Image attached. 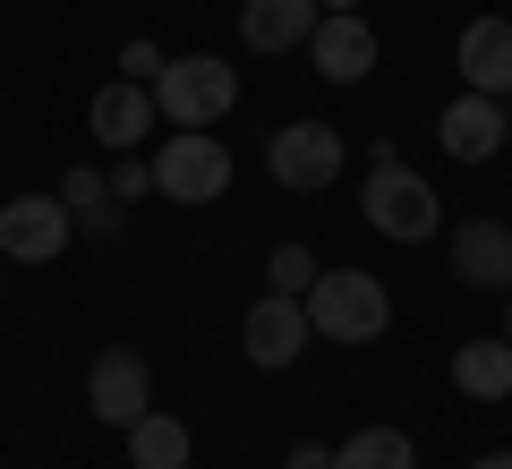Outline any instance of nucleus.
Returning <instances> with one entry per match:
<instances>
[{
    "mask_svg": "<svg viewBox=\"0 0 512 469\" xmlns=\"http://www.w3.org/2000/svg\"><path fill=\"white\" fill-rule=\"evenodd\" d=\"M154 188H163L171 205H214L222 188H231V145L205 137V128L163 137V145H154Z\"/></svg>",
    "mask_w": 512,
    "mask_h": 469,
    "instance_id": "5",
    "label": "nucleus"
},
{
    "mask_svg": "<svg viewBox=\"0 0 512 469\" xmlns=\"http://www.w3.org/2000/svg\"><path fill=\"white\" fill-rule=\"evenodd\" d=\"M60 205H69V214H77V231H94V239H111V231H120V197H111V180H103V171H86V163H77L69 180H60Z\"/></svg>",
    "mask_w": 512,
    "mask_h": 469,
    "instance_id": "17",
    "label": "nucleus"
},
{
    "mask_svg": "<svg viewBox=\"0 0 512 469\" xmlns=\"http://www.w3.org/2000/svg\"><path fill=\"white\" fill-rule=\"evenodd\" d=\"M504 137H512L504 94H470V86H461L453 103H444V120H436V145L453 154V163H487V154H495Z\"/></svg>",
    "mask_w": 512,
    "mask_h": 469,
    "instance_id": "8",
    "label": "nucleus"
},
{
    "mask_svg": "<svg viewBox=\"0 0 512 469\" xmlns=\"http://www.w3.org/2000/svg\"><path fill=\"white\" fill-rule=\"evenodd\" d=\"M333 469H419V444H410L402 427H359L333 452Z\"/></svg>",
    "mask_w": 512,
    "mask_h": 469,
    "instance_id": "18",
    "label": "nucleus"
},
{
    "mask_svg": "<svg viewBox=\"0 0 512 469\" xmlns=\"http://www.w3.org/2000/svg\"><path fill=\"white\" fill-rule=\"evenodd\" d=\"M316 273H325V265H316V256L299 248V239H282V248L265 256V282H274V290H291V299H308V282H316Z\"/></svg>",
    "mask_w": 512,
    "mask_h": 469,
    "instance_id": "19",
    "label": "nucleus"
},
{
    "mask_svg": "<svg viewBox=\"0 0 512 469\" xmlns=\"http://www.w3.org/2000/svg\"><path fill=\"white\" fill-rule=\"evenodd\" d=\"M231 103H239V77H231V60H214V52L163 60V77H154V111H163L171 128H214Z\"/></svg>",
    "mask_w": 512,
    "mask_h": 469,
    "instance_id": "3",
    "label": "nucleus"
},
{
    "mask_svg": "<svg viewBox=\"0 0 512 469\" xmlns=\"http://www.w3.org/2000/svg\"><path fill=\"white\" fill-rule=\"evenodd\" d=\"M308 325H316V342H384L393 290L376 273H359V265H325L308 282Z\"/></svg>",
    "mask_w": 512,
    "mask_h": 469,
    "instance_id": "2",
    "label": "nucleus"
},
{
    "mask_svg": "<svg viewBox=\"0 0 512 469\" xmlns=\"http://www.w3.org/2000/svg\"><path fill=\"white\" fill-rule=\"evenodd\" d=\"M461 86L470 94H512V18H470L461 26Z\"/></svg>",
    "mask_w": 512,
    "mask_h": 469,
    "instance_id": "12",
    "label": "nucleus"
},
{
    "mask_svg": "<svg viewBox=\"0 0 512 469\" xmlns=\"http://www.w3.org/2000/svg\"><path fill=\"white\" fill-rule=\"evenodd\" d=\"M308 60H316V77H325V86H359V77L376 69V26H367L359 9H333V18H316Z\"/></svg>",
    "mask_w": 512,
    "mask_h": 469,
    "instance_id": "9",
    "label": "nucleus"
},
{
    "mask_svg": "<svg viewBox=\"0 0 512 469\" xmlns=\"http://www.w3.org/2000/svg\"><path fill=\"white\" fill-rule=\"evenodd\" d=\"M308 342H316L308 299H291V290H265V299L248 307V359H256V367H291Z\"/></svg>",
    "mask_w": 512,
    "mask_h": 469,
    "instance_id": "10",
    "label": "nucleus"
},
{
    "mask_svg": "<svg viewBox=\"0 0 512 469\" xmlns=\"http://www.w3.org/2000/svg\"><path fill=\"white\" fill-rule=\"evenodd\" d=\"M359 205H367V231L402 239V248H419V239H436V231H444V205H436V188H427L419 171H410L402 154H393V145H376V163H367Z\"/></svg>",
    "mask_w": 512,
    "mask_h": 469,
    "instance_id": "1",
    "label": "nucleus"
},
{
    "mask_svg": "<svg viewBox=\"0 0 512 469\" xmlns=\"http://www.w3.org/2000/svg\"><path fill=\"white\" fill-rule=\"evenodd\" d=\"M103 180H111V197L128 205V197H146V188H154V163H137V154H120V163H111Z\"/></svg>",
    "mask_w": 512,
    "mask_h": 469,
    "instance_id": "20",
    "label": "nucleus"
},
{
    "mask_svg": "<svg viewBox=\"0 0 512 469\" xmlns=\"http://www.w3.org/2000/svg\"><path fill=\"white\" fill-rule=\"evenodd\" d=\"M453 384L470 401H512V342H461L453 350Z\"/></svg>",
    "mask_w": 512,
    "mask_h": 469,
    "instance_id": "15",
    "label": "nucleus"
},
{
    "mask_svg": "<svg viewBox=\"0 0 512 469\" xmlns=\"http://www.w3.org/2000/svg\"><path fill=\"white\" fill-rule=\"evenodd\" d=\"M504 418H512V401H504Z\"/></svg>",
    "mask_w": 512,
    "mask_h": 469,
    "instance_id": "26",
    "label": "nucleus"
},
{
    "mask_svg": "<svg viewBox=\"0 0 512 469\" xmlns=\"http://www.w3.org/2000/svg\"><path fill=\"white\" fill-rule=\"evenodd\" d=\"M128 461L137 469H188V418L146 410L137 427H128Z\"/></svg>",
    "mask_w": 512,
    "mask_h": 469,
    "instance_id": "16",
    "label": "nucleus"
},
{
    "mask_svg": "<svg viewBox=\"0 0 512 469\" xmlns=\"http://www.w3.org/2000/svg\"><path fill=\"white\" fill-rule=\"evenodd\" d=\"M69 239H77V214L60 197H43V188L0 205V256H18V265H52Z\"/></svg>",
    "mask_w": 512,
    "mask_h": 469,
    "instance_id": "6",
    "label": "nucleus"
},
{
    "mask_svg": "<svg viewBox=\"0 0 512 469\" xmlns=\"http://www.w3.org/2000/svg\"><path fill=\"white\" fill-rule=\"evenodd\" d=\"M453 273L470 290H512V231L504 222H461L453 231Z\"/></svg>",
    "mask_w": 512,
    "mask_h": 469,
    "instance_id": "13",
    "label": "nucleus"
},
{
    "mask_svg": "<svg viewBox=\"0 0 512 469\" xmlns=\"http://www.w3.org/2000/svg\"><path fill=\"white\" fill-rule=\"evenodd\" d=\"M282 469H333V452L325 444H291V461H282Z\"/></svg>",
    "mask_w": 512,
    "mask_h": 469,
    "instance_id": "22",
    "label": "nucleus"
},
{
    "mask_svg": "<svg viewBox=\"0 0 512 469\" xmlns=\"http://www.w3.org/2000/svg\"><path fill=\"white\" fill-rule=\"evenodd\" d=\"M470 469H512V452H487V461H470Z\"/></svg>",
    "mask_w": 512,
    "mask_h": 469,
    "instance_id": "23",
    "label": "nucleus"
},
{
    "mask_svg": "<svg viewBox=\"0 0 512 469\" xmlns=\"http://www.w3.org/2000/svg\"><path fill=\"white\" fill-rule=\"evenodd\" d=\"M86 410L103 418V427H137V418L154 410V367L137 359V350H103V359L86 367Z\"/></svg>",
    "mask_w": 512,
    "mask_h": 469,
    "instance_id": "7",
    "label": "nucleus"
},
{
    "mask_svg": "<svg viewBox=\"0 0 512 469\" xmlns=\"http://www.w3.org/2000/svg\"><path fill=\"white\" fill-rule=\"evenodd\" d=\"M316 9H325V18H333V9H350V0H316Z\"/></svg>",
    "mask_w": 512,
    "mask_h": 469,
    "instance_id": "25",
    "label": "nucleus"
},
{
    "mask_svg": "<svg viewBox=\"0 0 512 469\" xmlns=\"http://www.w3.org/2000/svg\"><path fill=\"white\" fill-rule=\"evenodd\" d=\"M342 154H350V145H342V128H333V120H291V128L265 137V171H274L291 197L333 188V180H342Z\"/></svg>",
    "mask_w": 512,
    "mask_h": 469,
    "instance_id": "4",
    "label": "nucleus"
},
{
    "mask_svg": "<svg viewBox=\"0 0 512 469\" xmlns=\"http://www.w3.org/2000/svg\"><path fill=\"white\" fill-rule=\"evenodd\" d=\"M94 137L111 145V154H137V145L154 137V120H163V111H154V86H137V77H120V86H103L94 94Z\"/></svg>",
    "mask_w": 512,
    "mask_h": 469,
    "instance_id": "11",
    "label": "nucleus"
},
{
    "mask_svg": "<svg viewBox=\"0 0 512 469\" xmlns=\"http://www.w3.org/2000/svg\"><path fill=\"white\" fill-rule=\"evenodd\" d=\"M504 342H512V290H504Z\"/></svg>",
    "mask_w": 512,
    "mask_h": 469,
    "instance_id": "24",
    "label": "nucleus"
},
{
    "mask_svg": "<svg viewBox=\"0 0 512 469\" xmlns=\"http://www.w3.org/2000/svg\"><path fill=\"white\" fill-rule=\"evenodd\" d=\"M120 77L154 86V77H163V52H154V43H120Z\"/></svg>",
    "mask_w": 512,
    "mask_h": 469,
    "instance_id": "21",
    "label": "nucleus"
},
{
    "mask_svg": "<svg viewBox=\"0 0 512 469\" xmlns=\"http://www.w3.org/2000/svg\"><path fill=\"white\" fill-rule=\"evenodd\" d=\"M316 0H248L239 9V35H248V52H299V43L316 35Z\"/></svg>",
    "mask_w": 512,
    "mask_h": 469,
    "instance_id": "14",
    "label": "nucleus"
}]
</instances>
